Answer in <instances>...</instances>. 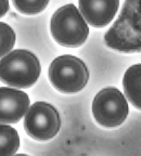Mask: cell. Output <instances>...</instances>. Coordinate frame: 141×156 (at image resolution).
<instances>
[{
	"label": "cell",
	"instance_id": "cell-11",
	"mask_svg": "<svg viewBox=\"0 0 141 156\" xmlns=\"http://www.w3.org/2000/svg\"><path fill=\"white\" fill-rule=\"evenodd\" d=\"M12 2L21 13L33 15L44 11L49 0H12Z\"/></svg>",
	"mask_w": 141,
	"mask_h": 156
},
{
	"label": "cell",
	"instance_id": "cell-6",
	"mask_svg": "<svg viewBox=\"0 0 141 156\" xmlns=\"http://www.w3.org/2000/svg\"><path fill=\"white\" fill-rule=\"evenodd\" d=\"M60 127L61 118L59 112L49 103H34L25 114V131L35 140L45 141L52 139L58 134Z\"/></svg>",
	"mask_w": 141,
	"mask_h": 156
},
{
	"label": "cell",
	"instance_id": "cell-5",
	"mask_svg": "<svg viewBox=\"0 0 141 156\" xmlns=\"http://www.w3.org/2000/svg\"><path fill=\"white\" fill-rule=\"evenodd\" d=\"M126 98L118 89L109 87L97 93L92 102V113L101 126L113 128L122 125L128 115Z\"/></svg>",
	"mask_w": 141,
	"mask_h": 156
},
{
	"label": "cell",
	"instance_id": "cell-12",
	"mask_svg": "<svg viewBox=\"0 0 141 156\" xmlns=\"http://www.w3.org/2000/svg\"><path fill=\"white\" fill-rule=\"evenodd\" d=\"M15 42V34L12 27L0 22V58L12 50Z\"/></svg>",
	"mask_w": 141,
	"mask_h": 156
},
{
	"label": "cell",
	"instance_id": "cell-13",
	"mask_svg": "<svg viewBox=\"0 0 141 156\" xmlns=\"http://www.w3.org/2000/svg\"><path fill=\"white\" fill-rule=\"evenodd\" d=\"M9 10V0H0V17H2Z\"/></svg>",
	"mask_w": 141,
	"mask_h": 156
},
{
	"label": "cell",
	"instance_id": "cell-3",
	"mask_svg": "<svg viewBox=\"0 0 141 156\" xmlns=\"http://www.w3.org/2000/svg\"><path fill=\"white\" fill-rule=\"evenodd\" d=\"M51 34L61 46L76 48L87 40L89 28L77 8L70 3L58 9L52 15Z\"/></svg>",
	"mask_w": 141,
	"mask_h": 156
},
{
	"label": "cell",
	"instance_id": "cell-7",
	"mask_svg": "<svg viewBox=\"0 0 141 156\" xmlns=\"http://www.w3.org/2000/svg\"><path fill=\"white\" fill-rule=\"evenodd\" d=\"M29 108V98L25 92L12 88H0V122L15 124Z\"/></svg>",
	"mask_w": 141,
	"mask_h": 156
},
{
	"label": "cell",
	"instance_id": "cell-2",
	"mask_svg": "<svg viewBox=\"0 0 141 156\" xmlns=\"http://www.w3.org/2000/svg\"><path fill=\"white\" fill-rule=\"evenodd\" d=\"M40 72L39 60L27 50H13L0 60V80L11 87H32Z\"/></svg>",
	"mask_w": 141,
	"mask_h": 156
},
{
	"label": "cell",
	"instance_id": "cell-1",
	"mask_svg": "<svg viewBox=\"0 0 141 156\" xmlns=\"http://www.w3.org/2000/svg\"><path fill=\"white\" fill-rule=\"evenodd\" d=\"M104 41L118 52H141V0L125 1L117 20L104 35Z\"/></svg>",
	"mask_w": 141,
	"mask_h": 156
},
{
	"label": "cell",
	"instance_id": "cell-8",
	"mask_svg": "<svg viewBox=\"0 0 141 156\" xmlns=\"http://www.w3.org/2000/svg\"><path fill=\"white\" fill-rule=\"evenodd\" d=\"M119 7V0H79V10L93 27H104L111 23Z\"/></svg>",
	"mask_w": 141,
	"mask_h": 156
},
{
	"label": "cell",
	"instance_id": "cell-9",
	"mask_svg": "<svg viewBox=\"0 0 141 156\" xmlns=\"http://www.w3.org/2000/svg\"><path fill=\"white\" fill-rule=\"evenodd\" d=\"M125 95L136 108L141 110V64L132 65L123 78Z\"/></svg>",
	"mask_w": 141,
	"mask_h": 156
},
{
	"label": "cell",
	"instance_id": "cell-10",
	"mask_svg": "<svg viewBox=\"0 0 141 156\" xmlns=\"http://www.w3.org/2000/svg\"><path fill=\"white\" fill-rule=\"evenodd\" d=\"M20 147V138L17 131L8 126L0 124V156L13 155Z\"/></svg>",
	"mask_w": 141,
	"mask_h": 156
},
{
	"label": "cell",
	"instance_id": "cell-4",
	"mask_svg": "<svg viewBox=\"0 0 141 156\" xmlns=\"http://www.w3.org/2000/svg\"><path fill=\"white\" fill-rule=\"evenodd\" d=\"M49 79L56 90L75 93L87 85L89 72L80 58L65 54L52 61L49 67Z\"/></svg>",
	"mask_w": 141,
	"mask_h": 156
}]
</instances>
